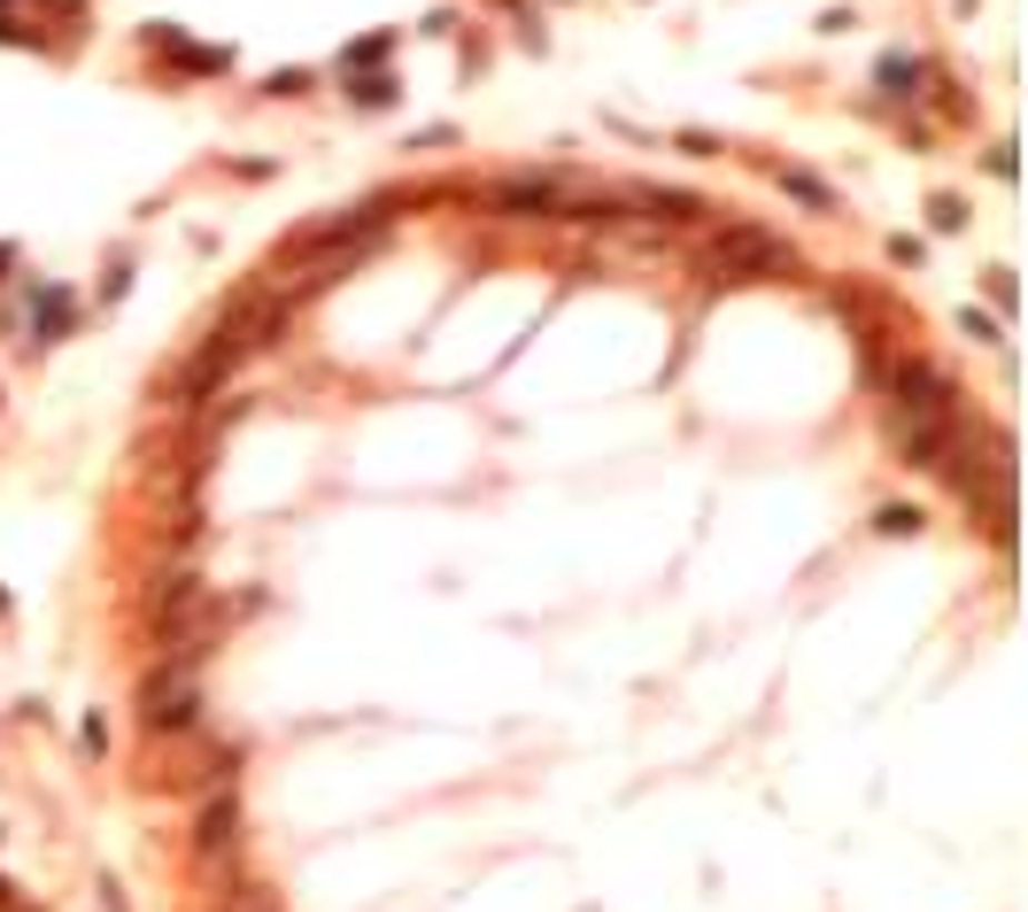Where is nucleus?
Returning a JSON list of instances; mask_svg holds the SVG:
<instances>
[{
  "label": "nucleus",
  "mask_w": 1028,
  "mask_h": 912,
  "mask_svg": "<svg viewBox=\"0 0 1028 912\" xmlns=\"http://www.w3.org/2000/svg\"><path fill=\"white\" fill-rule=\"evenodd\" d=\"M140 720H148V735H186V727L201 720L193 665H171V673H156V681L140 688Z\"/></svg>",
  "instance_id": "nucleus-1"
},
{
  "label": "nucleus",
  "mask_w": 1028,
  "mask_h": 912,
  "mask_svg": "<svg viewBox=\"0 0 1028 912\" xmlns=\"http://www.w3.org/2000/svg\"><path fill=\"white\" fill-rule=\"evenodd\" d=\"M897 403H905V418H959V387L920 356L897 364Z\"/></svg>",
  "instance_id": "nucleus-2"
},
{
  "label": "nucleus",
  "mask_w": 1028,
  "mask_h": 912,
  "mask_svg": "<svg viewBox=\"0 0 1028 912\" xmlns=\"http://www.w3.org/2000/svg\"><path fill=\"white\" fill-rule=\"evenodd\" d=\"M387 217H395V201H356V209H341V217H326V225H310L302 240H287V256L302 248H341V240H371V232H387Z\"/></svg>",
  "instance_id": "nucleus-3"
},
{
  "label": "nucleus",
  "mask_w": 1028,
  "mask_h": 912,
  "mask_svg": "<svg viewBox=\"0 0 1028 912\" xmlns=\"http://www.w3.org/2000/svg\"><path fill=\"white\" fill-rule=\"evenodd\" d=\"M488 209L496 217H565V186L557 178H496Z\"/></svg>",
  "instance_id": "nucleus-4"
},
{
  "label": "nucleus",
  "mask_w": 1028,
  "mask_h": 912,
  "mask_svg": "<svg viewBox=\"0 0 1028 912\" xmlns=\"http://www.w3.org/2000/svg\"><path fill=\"white\" fill-rule=\"evenodd\" d=\"M232 843H240V796H232V789H217V796L201 804V827H193V851H201V859H224Z\"/></svg>",
  "instance_id": "nucleus-5"
},
{
  "label": "nucleus",
  "mask_w": 1028,
  "mask_h": 912,
  "mask_svg": "<svg viewBox=\"0 0 1028 912\" xmlns=\"http://www.w3.org/2000/svg\"><path fill=\"white\" fill-rule=\"evenodd\" d=\"M727 248H735L742 279H758V271H797V256H781L766 232H727V240H719V256H727Z\"/></svg>",
  "instance_id": "nucleus-6"
},
{
  "label": "nucleus",
  "mask_w": 1028,
  "mask_h": 912,
  "mask_svg": "<svg viewBox=\"0 0 1028 912\" xmlns=\"http://www.w3.org/2000/svg\"><path fill=\"white\" fill-rule=\"evenodd\" d=\"M920 78H928V62H920V54H905V47H889V54L874 62V86H881L889 101H912V93H920Z\"/></svg>",
  "instance_id": "nucleus-7"
},
{
  "label": "nucleus",
  "mask_w": 1028,
  "mask_h": 912,
  "mask_svg": "<svg viewBox=\"0 0 1028 912\" xmlns=\"http://www.w3.org/2000/svg\"><path fill=\"white\" fill-rule=\"evenodd\" d=\"M774 178H781V194H797L805 209H820V217H836V186H828V178H812V170H789V162H781Z\"/></svg>",
  "instance_id": "nucleus-8"
},
{
  "label": "nucleus",
  "mask_w": 1028,
  "mask_h": 912,
  "mask_svg": "<svg viewBox=\"0 0 1028 912\" xmlns=\"http://www.w3.org/2000/svg\"><path fill=\"white\" fill-rule=\"evenodd\" d=\"M70 325H78V303H70L62 287H47V295H39V340L54 348V340H70Z\"/></svg>",
  "instance_id": "nucleus-9"
},
{
  "label": "nucleus",
  "mask_w": 1028,
  "mask_h": 912,
  "mask_svg": "<svg viewBox=\"0 0 1028 912\" xmlns=\"http://www.w3.org/2000/svg\"><path fill=\"white\" fill-rule=\"evenodd\" d=\"M395 93H402V86H395L387 70H363V78L348 86V101H356V109H395Z\"/></svg>",
  "instance_id": "nucleus-10"
},
{
  "label": "nucleus",
  "mask_w": 1028,
  "mask_h": 912,
  "mask_svg": "<svg viewBox=\"0 0 1028 912\" xmlns=\"http://www.w3.org/2000/svg\"><path fill=\"white\" fill-rule=\"evenodd\" d=\"M928 217H936V232H959V225H967V201H959V194H936Z\"/></svg>",
  "instance_id": "nucleus-11"
},
{
  "label": "nucleus",
  "mask_w": 1028,
  "mask_h": 912,
  "mask_svg": "<svg viewBox=\"0 0 1028 912\" xmlns=\"http://www.w3.org/2000/svg\"><path fill=\"white\" fill-rule=\"evenodd\" d=\"M889 264H905V271H920V264H928V240H912V232H897V240H889Z\"/></svg>",
  "instance_id": "nucleus-12"
},
{
  "label": "nucleus",
  "mask_w": 1028,
  "mask_h": 912,
  "mask_svg": "<svg viewBox=\"0 0 1028 912\" xmlns=\"http://www.w3.org/2000/svg\"><path fill=\"white\" fill-rule=\"evenodd\" d=\"M959 333H967V340H990V348L1006 340V333H998V317H982V309H959Z\"/></svg>",
  "instance_id": "nucleus-13"
},
{
  "label": "nucleus",
  "mask_w": 1028,
  "mask_h": 912,
  "mask_svg": "<svg viewBox=\"0 0 1028 912\" xmlns=\"http://www.w3.org/2000/svg\"><path fill=\"white\" fill-rule=\"evenodd\" d=\"M78 743H86V759H101V751H109V720H101V712H86V727H78Z\"/></svg>",
  "instance_id": "nucleus-14"
},
{
  "label": "nucleus",
  "mask_w": 1028,
  "mask_h": 912,
  "mask_svg": "<svg viewBox=\"0 0 1028 912\" xmlns=\"http://www.w3.org/2000/svg\"><path fill=\"white\" fill-rule=\"evenodd\" d=\"M881 534H920V510H905V503H889V510H881Z\"/></svg>",
  "instance_id": "nucleus-15"
},
{
  "label": "nucleus",
  "mask_w": 1028,
  "mask_h": 912,
  "mask_svg": "<svg viewBox=\"0 0 1028 912\" xmlns=\"http://www.w3.org/2000/svg\"><path fill=\"white\" fill-rule=\"evenodd\" d=\"M387 47H395V39H387V31H371V39H363V47H348L341 62H348V70H356V62H379V54H387Z\"/></svg>",
  "instance_id": "nucleus-16"
},
{
  "label": "nucleus",
  "mask_w": 1028,
  "mask_h": 912,
  "mask_svg": "<svg viewBox=\"0 0 1028 912\" xmlns=\"http://www.w3.org/2000/svg\"><path fill=\"white\" fill-rule=\"evenodd\" d=\"M124 287H132V264H109V279H101V303H124Z\"/></svg>",
  "instance_id": "nucleus-17"
},
{
  "label": "nucleus",
  "mask_w": 1028,
  "mask_h": 912,
  "mask_svg": "<svg viewBox=\"0 0 1028 912\" xmlns=\"http://www.w3.org/2000/svg\"><path fill=\"white\" fill-rule=\"evenodd\" d=\"M673 148H681V155H719V140H711V132H681Z\"/></svg>",
  "instance_id": "nucleus-18"
},
{
  "label": "nucleus",
  "mask_w": 1028,
  "mask_h": 912,
  "mask_svg": "<svg viewBox=\"0 0 1028 912\" xmlns=\"http://www.w3.org/2000/svg\"><path fill=\"white\" fill-rule=\"evenodd\" d=\"M8 264H16V248H8V240H0V279H8Z\"/></svg>",
  "instance_id": "nucleus-19"
}]
</instances>
